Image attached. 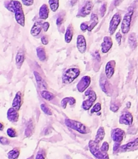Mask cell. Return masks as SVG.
Segmentation results:
<instances>
[{
    "label": "cell",
    "instance_id": "cell-49",
    "mask_svg": "<svg viewBox=\"0 0 138 159\" xmlns=\"http://www.w3.org/2000/svg\"><path fill=\"white\" fill-rule=\"evenodd\" d=\"M130 106H131V103H130V102H127V108H130Z\"/></svg>",
    "mask_w": 138,
    "mask_h": 159
},
{
    "label": "cell",
    "instance_id": "cell-12",
    "mask_svg": "<svg viewBox=\"0 0 138 159\" xmlns=\"http://www.w3.org/2000/svg\"><path fill=\"white\" fill-rule=\"evenodd\" d=\"M133 117L131 113L127 111L124 112L121 114L120 117H119V122L120 124H124L127 126H131L133 124Z\"/></svg>",
    "mask_w": 138,
    "mask_h": 159
},
{
    "label": "cell",
    "instance_id": "cell-11",
    "mask_svg": "<svg viewBox=\"0 0 138 159\" xmlns=\"http://www.w3.org/2000/svg\"><path fill=\"white\" fill-rule=\"evenodd\" d=\"M76 46H77L78 51L79 53L82 54H85L87 50V42L86 39L84 37V35H78L77 36V43H76Z\"/></svg>",
    "mask_w": 138,
    "mask_h": 159
},
{
    "label": "cell",
    "instance_id": "cell-34",
    "mask_svg": "<svg viewBox=\"0 0 138 159\" xmlns=\"http://www.w3.org/2000/svg\"><path fill=\"white\" fill-rule=\"evenodd\" d=\"M40 109L43 112V113H45L46 115H48V116H51L52 115V111H51V109L48 107V106L46 103H42L40 105Z\"/></svg>",
    "mask_w": 138,
    "mask_h": 159
},
{
    "label": "cell",
    "instance_id": "cell-16",
    "mask_svg": "<svg viewBox=\"0 0 138 159\" xmlns=\"http://www.w3.org/2000/svg\"><path fill=\"white\" fill-rule=\"evenodd\" d=\"M115 67H116V61L113 60L109 61L106 63L105 68V77L108 79H110L113 76L115 72Z\"/></svg>",
    "mask_w": 138,
    "mask_h": 159
},
{
    "label": "cell",
    "instance_id": "cell-24",
    "mask_svg": "<svg viewBox=\"0 0 138 159\" xmlns=\"http://www.w3.org/2000/svg\"><path fill=\"white\" fill-rule=\"evenodd\" d=\"M33 74H34V76H35L36 81H37V85H39V87H41V88L47 89L48 88L47 84L45 82V81L43 80V78L40 76V75L36 71H33Z\"/></svg>",
    "mask_w": 138,
    "mask_h": 159
},
{
    "label": "cell",
    "instance_id": "cell-47",
    "mask_svg": "<svg viewBox=\"0 0 138 159\" xmlns=\"http://www.w3.org/2000/svg\"><path fill=\"white\" fill-rule=\"evenodd\" d=\"M96 57V59H97V61H100V55H99V52L98 51H96V55H95Z\"/></svg>",
    "mask_w": 138,
    "mask_h": 159
},
{
    "label": "cell",
    "instance_id": "cell-51",
    "mask_svg": "<svg viewBox=\"0 0 138 159\" xmlns=\"http://www.w3.org/2000/svg\"><path fill=\"white\" fill-rule=\"evenodd\" d=\"M137 37H138V35H137Z\"/></svg>",
    "mask_w": 138,
    "mask_h": 159
},
{
    "label": "cell",
    "instance_id": "cell-14",
    "mask_svg": "<svg viewBox=\"0 0 138 159\" xmlns=\"http://www.w3.org/2000/svg\"><path fill=\"white\" fill-rule=\"evenodd\" d=\"M113 42L111 37H109V36L104 37L103 41H102V44H101V51H102V53H103V54L108 53L112 48V47H113Z\"/></svg>",
    "mask_w": 138,
    "mask_h": 159
},
{
    "label": "cell",
    "instance_id": "cell-39",
    "mask_svg": "<svg viewBox=\"0 0 138 159\" xmlns=\"http://www.w3.org/2000/svg\"><path fill=\"white\" fill-rule=\"evenodd\" d=\"M40 40H41V43L43 45H47L49 43V37L47 35L42 36Z\"/></svg>",
    "mask_w": 138,
    "mask_h": 159
},
{
    "label": "cell",
    "instance_id": "cell-3",
    "mask_svg": "<svg viewBox=\"0 0 138 159\" xmlns=\"http://www.w3.org/2000/svg\"><path fill=\"white\" fill-rule=\"evenodd\" d=\"M85 96L86 99H84L82 102V107L84 110L88 111L93 107V104L95 103L97 99V96H96V92L91 89H88L85 92Z\"/></svg>",
    "mask_w": 138,
    "mask_h": 159
},
{
    "label": "cell",
    "instance_id": "cell-27",
    "mask_svg": "<svg viewBox=\"0 0 138 159\" xmlns=\"http://www.w3.org/2000/svg\"><path fill=\"white\" fill-rule=\"evenodd\" d=\"M36 51H37V55L39 60L41 61H45L47 60L46 50H45L43 47H38L37 50H36Z\"/></svg>",
    "mask_w": 138,
    "mask_h": 159
},
{
    "label": "cell",
    "instance_id": "cell-42",
    "mask_svg": "<svg viewBox=\"0 0 138 159\" xmlns=\"http://www.w3.org/2000/svg\"><path fill=\"white\" fill-rule=\"evenodd\" d=\"M23 5L26 6H31L33 5L34 0H21Z\"/></svg>",
    "mask_w": 138,
    "mask_h": 159
},
{
    "label": "cell",
    "instance_id": "cell-7",
    "mask_svg": "<svg viewBox=\"0 0 138 159\" xmlns=\"http://www.w3.org/2000/svg\"><path fill=\"white\" fill-rule=\"evenodd\" d=\"M121 20H122V16L119 12H116L113 16L111 20H110L109 26V33L110 35L112 36L113 34H114L119 25L120 24Z\"/></svg>",
    "mask_w": 138,
    "mask_h": 159
},
{
    "label": "cell",
    "instance_id": "cell-13",
    "mask_svg": "<svg viewBox=\"0 0 138 159\" xmlns=\"http://www.w3.org/2000/svg\"><path fill=\"white\" fill-rule=\"evenodd\" d=\"M23 103V93L21 91H19L16 93V96L14 97L12 102V107L15 108L16 110H20L21 109L22 105Z\"/></svg>",
    "mask_w": 138,
    "mask_h": 159
},
{
    "label": "cell",
    "instance_id": "cell-41",
    "mask_svg": "<svg viewBox=\"0 0 138 159\" xmlns=\"http://www.w3.org/2000/svg\"><path fill=\"white\" fill-rule=\"evenodd\" d=\"M116 104L117 103H116V102H113V103L111 104V106H110V110L114 112V113L117 112L119 108V105H116Z\"/></svg>",
    "mask_w": 138,
    "mask_h": 159
},
{
    "label": "cell",
    "instance_id": "cell-48",
    "mask_svg": "<svg viewBox=\"0 0 138 159\" xmlns=\"http://www.w3.org/2000/svg\"><path fill=\"white\" fill-rule=\"evenodd\" d=\"M65 159H72V158H71V156H69V155H65Z\"/></svg>",
    "mask_w": 138,
    "mask_h": 159
},
{
    "label": "cell",
    "instance_id": "cell-46",
    "mask_svg": "<svg viewBox=\"0 0 138 159\" xmlns=\"http://www.w3.org/2000/svg\"><path fill=\"white\" fill-rule=\"evenodd\" d=\"M5 128V124L2 121H0V131H2Z\"/></svg>",
    "mask_w": 138,
    "mask_h": 159
},
{
    "label": "cell",
    "instance_id": "cell-37",
    "mask_svg": "<svg viewBox=\"0 0 138 159\" xmlns=\"http://www.w3.org/2000/svg\"><path fill=\"white\" fill-rule=\"evenodd\" d=\"M10 143H11V141L9 139V138L3 136L0 137V144H1L2 145H9Z\"/></svg>",
    "mask_w": 138,
    "mask_h": 159
},
{
    "label": "cell",
    "instance_id": "cell-15",
    "mask_svg": "<svg viewBox=\"0 0 138 159\" xmlns=\"http://www.w3.org/2000/svg\"><path fill=\"white\" fill-rule=\"evenodd\" d=\"M6 116H7V119L9 122L12 123V124H16V123L18 122L19 118H20L19 110H16L13 107H11L8 110Z\"/></svg>",
    "mask_w": 138,
    "mask_h": 159
},
{
    "label": "cell",
    "instance_id": "cell-9",
    "mask_svg": "<svg viewBox=\"0 0 138 159\" xmlns=\"http://www.w3.org/2000/svg\"><path fill=\"white\" fill-rule=\"evenodd\" d=\"M91 84V78L88 75H85L81 79L78 83L77 84V89L79 93H84L87 90Z\"/></svg>",
    "mask_w": 138,
    "mask_h": 159
},
{
    "label": "cell",
    "instance_id": "cell-19",
    "mask_svg": "<svg viewBox=\"0 0 138 159\" xmlns=\"http://www.w3.org/2000/svg\"><path fill=\"white\" fill-rule=\"evenodd\" d=\"M35 131V122L33 118L29 119V120L27 122L26 129H25V137L26 138H29L33 135V134Z\"/></svg>",
    "mask_w": 138,
    "mask_h": 159
},
{
    "label": "cell",
    "instance_id": "cell-17",
    "mask_svg": "<svg viewBox=\"0 0 138 159\" xmlns=\"http://www.w3.org/2000/svg\"><path fill=\"white\" fill-rule=\"evenodd\" d=\"M43 23L41 20H37L33 25L32 28L30 30V34L33 37H37L40 35L41 31L43 30Z\"/></svg>",
    "mask_w": 138,
    "mask_h": 159
},
{
    "label": "cell",
    "instance_id": "cell-26",
    "mask_svg": "<svg viewBox=\"0 0 138 159\" xmlns=\"http://www.w3.org/2000/svg\"><path fill=\"white\" fill-rule=\"evenodd\" d=\"M20 148L16 147L12 148V150L9 151L7 154V157L9 159H18L20 155Z\"/></svg>",
    "mask_w": 138,
    "mask_h": 159
},
{
    "label": "cell",
    "instance_id": "cell-20",
    "mask_svg": "<svg viewBox=\"0 0 138 159\" xmlns=\"http://www.w3.org/2000/svg\"><path fill=\"white\" fill-rule=\"evenodd\" d=\"M50 9L47 4H43L39 9V17L40 20H45L49 17Z\"/></svg>",
    "mask_w": 138,
    "mask_h": 159
},
{
    "label": "cell",
    "instance_id": "cell-23",
    "mask_svg": "<svg viewBox=\"0 0 138 159\" xmlns=\"http://www.w3.org/2000/svg\"><path fill=\"white\" fill-rule=\"evenodd\" d=\"M89 23V24H88V31L91 32V31H92V30L96 27V25L99 23V17H98L97 14L91 13V18H90L89 23Z\"/></svg>",
    "mask_w": 138,
    "mask_h": 159
},
{
    "label": "cell",
    "instance_id": "cell-40",
    "mask_svg": "<svg viewBox=\"0 0 138 159\" xmlns=\"http://www.w3.org/2000/svg\"><path fill=\"white\" fill-rule=\"evenodd\" d=\"M80 29L82 32H86L88 30V23L87 22H84L80 25Z\"/></svg>",
    "mask_w": 138,
    "mask_h": 159
},
{
    "label": "cell",
    "instance_id": "cell-4",
    "mask_svg": "<svg viewBox=\"0 0 138 159\" xmlns=\"http://www.w3.org/2000/svg\"><path fill=\"white\" fill-rule=\"evenodd\" d=\"M99 144L91 140L88 142V148L91 155L96 159H109V155L105 152H102L99 146Z\"/></svg>",
    "mask_w": 138,
    "mask_h": 159
},
{
    "label": "cell",
    "instance_id": "cell-30",
    "mask_svg": "<svg viewBox=\"0 0 138 159\" xmlns=\"http://www.w3.org/2000/svg\"><path fill=\"white\" fill-rule=\"evenodd\" d=\"M40 95L47 101H52L55 98V96L52 93L47 91V90H43V91H41L40 92Z\"/></svg>",
    "mask_w": 138,
    "mask_h": 159
},
{
    "label": "cell",
    "instance_id": "cell-36",
    "mask_svg": "<svg viewBox=\"0 0 138 159\" xmlns=\"http://www.w3.org/2000/svg\"><path fill=\"white\" fill-rule=\"evenodd\" d=\"M106 7H107L106 2L103 3V4L101 6L100 9H99V15H100L101 18H102V17L105 15V12H106Z\"/></svg>",
    "mask_w": 138,
    "mask_h": 159
},
{
    "label": "cell",
    "instance_id": "cell-21",
    "mask_svg": "<svg viewBox=\"0 0 138 159\" xmlns=\"http://www.w3.org/2000/svg\"><path fill=\"white\" fill-rule=\"evenodd\" d=\"M73 35H74V27H73V25L71 23V24L68 25L66 31H65V40L67 43H71L73 38Z\"/></svg>",
    "mask_w": 138,
    "mask_h": 159
},
{
    "label": "cell",
    "instance_id": "cell-38",
    "mask_svg": "<svg viewBox=\"0 0 138 159\" xmlns=\"http://www.w3.org/2000/svg\"><path fill=\"white\" fill-rule=\"evenodd\" d=\"M109 143L106 142V141H104L103 143H102V146L100 147V149L102 150V152H105V153H107L109 151Z\"/></svg>",
    "mask_w": 138,
    "mask_h": 159
},
{
    "label": "cell",
    "instance_id": "cell-10",
    "mask_svg": "<svg viewBox=\"0 0 138 159\" xmlns=\"http://www.w3.org/2000/svg\"><path fill=\"white\" fill-rule=\"evenodd\" d=\"M93 9V3L91 1H88L85 3L82 9L79 10L78 12L77 17H82V18H85L87 16L89 15L91 12V10Z\"/></svg>",
    "mask_w": 138,
    "mask_h": 159
},
{
    "label": "cell",
    "instance_id": "cell-2",
    "mask_svg": "<svg viewBox=\"0 0 138 159\" xmlns=\"http://www.w3.org/2000/svg\"><path fill=\"white\" fill-rule=\"evenodd\" d=\"M65 125L68 127V128L74 130L75 131L78 132V133L82 134H86L89 133V129L83 124L82 123L79 122V121L74 120L71 119H65Z\"/></svg>",
    "mask_w": 138,
    "mask_h": 159
},
{
    "label": "cell",
    "instance_id": "cell-43",
    "mask_svg": "<svg viewBox=\"0 0 138 159\" xmlns=\"http://www.w3.org/2000/svg\"><path fill=\"white\" fill-rule=\"evenodd\" d=\"M116 42H117L118 45L121 44V40H122V34H121L119 32L116 33Z\"/></svg>",
    "mask_w": 138,
    "mask_h": 159
},
{
    "label": "cell",
    "instance_id": "cell-28",
    "mask_svg": "<svg viewBox=\"0 0 138 159\" xmlns=\"http://www.w3.org/2000/svg\"><path fill=\"white\" fill-rule=\"evenodd\" d=\"M76 103V99L74 97H65L60 102L61 107L63 109H66L67 105L69 104L70 106H74Z\"/></svg>",
    "mask_w": 138,
    "mask_h": 159
},
{
    "label": "cell",
    "instance_id": "cell-8",
    "mask_svg": "<svg viewBox=\"0 0 138 159\" xmlns=\"http://www.w3.org/2000/svg\"><path fill=\"white\" fill-rule=\"evenodd\" d=\"M125 137V131L120 128L113 129L111 131V138L115 144L120 145Z\"/></svg>",
    "mask_w": 138,
    "mask_h": 159
},
{
    "label": "cell",
    "instance_id": "cell-31",
    "mask_svg": "<svg viewBox=\"0 0 138 159\" xmlns=\"http://www.w3.org/2000/svg\"><path fill=\"white\" fill-rule=\"evenodd\" d=\"M49 7L52 12H56L59 8V0H48Z\"/></svg>",
    "mask_w": 138,
    "mask_h": 159
},
{
    "label": "cell",
    "instance_id": "cell-22",
    "mask_svg": "<svg viewBox=\"0 0 138 159\" xmlns=\"http://www.w3.org/2000/svg\"><path fill=\"white\" fill-rule=\"evenodd\" d=\"M137 146H138V138H136L135 140H133V141H130V142L124 144V145L120 146L119 150H120L121 152H127V151L131 150V149L137 147Z\"/></svg>",
    "mask_w": 138,
    "mask_h": 159
},
{
    "label": "cell",
    "instance_id": "cell-44",
    "mask_svg": "<svg viewBox=\"0 0 138 159\" xmlns=\"http://www.w3.org/2000/svg\"><path fill=\"white\" fill-rule=\"evenodd\" d=\"M64 23V18L60 16H58V17L56 20V23H57V26H60V25H62V23Z\"/></svg>",
    "mask_w": 138,
    "mask_h": 159
},
{
    "label": "cell",
    "instance_id": "cell-1",
    "mask_svg": "<svg viewBox=\"0 0 138 159\" xmlns=\"http://www.w3.org/2000/svg\"><path fill=\"white\" fill-rule=\"evenodd\" d=\"M5 7L10 12H13L15 20L20 26H25V14L22 3L17 0H10L5 2Z\"/></svg>",
    "mask_w": 138,
    "mask_h": 159
},
{
    "label": "cell",
    "instance_id": "cell-35",
    "mask_svg": "<svg viewBox=\"0 0 138 159\" xmlns=\"http://www.w3.org/2000/svg\"><path fill=\"white\" fill-rule=\"evenodd\" d=\"M101 103L100 102H97V103L95 104L91 108V113H99L101 110Z\"/></svg>",
    "mask_w": 138,
    "mask_h": 159
},
{
    "label": "cell",
    "instance_id": "cell-5",
    "mask_svg": "<svg viewBox=\"0 0 138 159\" xmlns=\"http://www.w3.org/2000/svg\"><path fill=\"white\" fill-rule=\"evenodd\" d=\"M81 70L78 68H70L65 71L62 76V82L65 84H70L74 82L80 75Z\"/></svg>",
    "mask_w": 138,
    "mask_h": 159
},
{
    "label": "cell",
    "instance_id": "cell-45",
    "mask_svg": "<svg viewBox=\"0 0 138 159\" xmlns=\"http://www.w3.org/2000/svg\"><path fill=\"white\" fill-rule=\"evenodd\" d=\"M50 28V23L48 22H43V30L44 32H47V31L49 30Z\"/></svg>",
    "mask_w": 138,
    "mask_h": 159
},
{
    "label": "cell",
    "instance_id": "cell-50",
    "mask_svg": "<svg viewBox=\"0 0 138 159\" xmlns=\"http://www.w3.org/2000/svg\"><path fill=\"white\" fill-rule=\"evenodd\" d=\"M27 159H34V155H32V156L29 157V158H27Z\"/></svg>",
    "mask_w": 138,
    "mask_h": 159
},
{
    "label": "cell",
    "instance_id": "cell-18",
    "mask_svg": "<svg viewBox=\"0 0 138 159\" xmlns=\"http://www.w3.org/2000/svg\"><path fill=\"white\" fill-rule=\"evenodd\" d=\"M25 57H26V54H25L24 49L20 48L17 52L16 55V65L17 68H19V69L21 68L22 65L25 61Z\"/></svg>",
    "mask_w": 138,
    "mask_h": 159
},
{
    "label": "cell",
    "instance_id": "cell-25",
    "mask_svg": "<svg viewBox=\"0 0 138 159\" xmlns=\"http://www.w3.org/2000/svg\"><path fill=\"white\" fill-rule=\"evenodd\" d=\"M105 135V129H104L103 127H100L99 129H98L97 133H96V138H95L94 141H96V143H98V144H99V143L104 139Z\"/></svg>",
    "mask_w": 138,
    "mask_h": 159
},
{
    "label": "cell",
    "instance_id": "cell-33",
    "mask_svg": "<svg viewBox=\"0 0 138 159\" xmlns=\"http://www.w3.org/2000/svg\"><path fill=\"white\" fill-rule=\"evenodd\" d=\"M47 151L44 148H40L36 155L35 159H46Z\"/></svg>",
    "mask_w": 138,
    "mask_h": 159
},
{
    "label": "cell",
    "instance_id": "cell-29",
    "mask_svg": "<svg viewBox=\"0 0 138 159\" xmlns=\"http://www.w3.org/2000/svg\"><path fill=\"white\" fill-rule=\"evenodd\" d=\"M128 42L129 45H130V48H131L132 50L136 49V46H137V41H136V34H135L134 33H131V34L129 35Z\"/></svg>",
    "mask_w": 138,
    "mask_h": 159
},
{
    "label": "cell",
    "instance_id": "cell-32",
    "mask_svg": "<svg viewBox=\"0 0 138 159\" xmlns=\"http://www.w3.org/2000/svg\"><path fill=\"white\" fill-rule=\"evenodd\" d=\"M6 134L11 138H16L18 136V132H17L16 129L14 128V127H9V128H8L7 130H6Z\"/></svg>",
    "mask_w": 138,
    "mask_h": 159
},
{
    "label": "cell",
    "instance_id": "cell-6",
    "mask_svg": "<svg viewBox=\"0 0 138 159\" xmlns=\"http://www.w3.org/2000/svg\"><path fill=\"white\" fill-rule=\"evenodd\" d=\"M133 15V9H130L122 17V22H121V32L123 34H127L130 31Z\"/></svg>",
    "mask_w": 138,
    "mask_h": 159
}]
</instances>
